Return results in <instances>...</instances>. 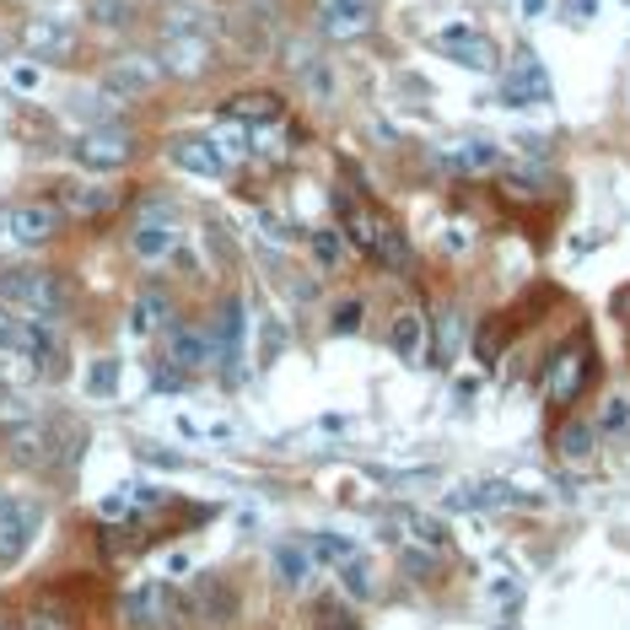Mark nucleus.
<instances>
[{
  "label": "nucleus",
  "instance_id": "f257e3e1",
  "mask_svg": "<svg viewBox=\"0 0 630 630\" xmlns=\"http://www.w3.org/2000/svg\"><path fill=\"white\" fill-rule=\"evenodd\" d=\"M335 206H339V232H345L350 249L367 253L388 275H416V249H410L405 227L388 210L372 206V200H356L350 189H335Z\"/></svg>",
  "mask_w": 630,
  "mask_h": 630
},
{
  "label": "nucleus",
  "instance_id": "f03ea898",
  "mask_svg": "<svg viewBox=\"0 0 630 630\" xmlns=\"http://www.w3.org/2000/svg\"><path fill=\"white\" fill-rule=\"evenodd\" d=\"M0 307L39 318V324H60L76 307V292L49 264H0Z\"/></svg>",
  "mask_w": 630,
  "mask_h": 630
},
{
  "label": "nucleus",
  "instance_id": "7ed1b4c3",
  "mask_svg": "<svg viewBox=\"0 0 630 630\" xmlns=\"http://www.w3.org/2000/svg\"><path fill=\"white\" fill-rule=\"evenodd\" d=\"M588 378H592L588 335H571L566 345H555V350H549V361H545V382H539L549 416H566V410L588 393Z\"/></svg>",
  "mask_w": 630,
  "mask_h": 630
},
{
  "label": "nucleus",
  "instance_id": "20e7f679",
  "mask_svg": "<svg viewBox=\"0 0 630 630\" xmlns=\"http://www.w3.org/2000/svg\"><path fill=\"white\" fill-rule=\"evenodd\" d=\"M168 82V71H162V60L151 54V49H129V54H114L103 71H97V92L103 97H114V103H146V97H157Z\"/></svg>",
  "mask_w": 630,
  "mask_h": 630
},
{
  "label": "nucleus",
  "instance_id": "39448f33",
  "mask_svg": "<svg viewBox=\"0 0 630 630\" xmlns=\"http://www.w3.org/2000/svg\"><path fill=\"white\" fill-rule=\"evenodd\" d=\"M183 249V221L168 200H146V210H135V227H129V253L140 264H168L172 253Z\"/></svg>",
  "mask_w": 630,
  "mask_h": 630
},
{
  "label": "nucleus",
  "instance_id": "423d86ee",
  "mask_svg": "<svg viewBox=\"0 0 630 630\" xmlns=\"http://www.w3.org/2000/svg\"><path fill=\"white\" fill-rule=\"evenodd\" d=\"M71 162L86 172V178H114V172H125L135 162V135L125 125L114 129H82V135H71Z\"/></svg>",
  "mask_w": 630,
  "mask_h": 630
},
{
  "label": "nucleus",
  "instance_id": "0eeeda50",
  "mask_svg": "<svg viewBox=\"0 0 630 630\" xmlns=\"http://www.w3.org/2000/svg\"><path fill=\"white\" fill-rule=\"evenodd\" d=\"M49 200L60 206V216L71 221H108L119 210V189L108 178H86V172H71V178H54Z\"/></svg>",
  "mask_w": 630,
  "mask_h": 630
},
{
  "label": "nucleus",
  "instance_id": "6e6552de",
  "mask_svg": "<svg viewBox=\"0 0 630 630\" xmlns=\"http://www.w3.org/2000/svg\"><path fill=\"white\" fill-rule=\"evenodd\" d=\"M119 615H125L129 630H178L183 603H178V592H172L168 582H140V588L125 592Z\"/></svg>",
  "mask_w": 630,
  "mask_h": 630
},
{
  "label": "nucleus",
  "instance_id": "1a4fd4ad",
  "mask_svg": "<svg viewBox=\"0 0 630 630\" xmlns=\"http://www.w3.org/2000/svg\"><path fill=\"white\" fill-rule=\"evenodd\" d=\"M43 528V506L33 496H0V566H17Z\"/></svg>",
  "mask_w": 630,
  "mask_h": 630
},
{
  "label": "nucleus",
  "instance_id": "9d476101",
  "mask_svg": "<svg viewBox=\"0 0 630 630\" xmlns=\"http://www.w3.org/2000/svg\"><path fill=\"white\" fill-rule=\"evenodd\" d=\"M168 162L178 172H189V178H206V183H221V178H232V162L216 151V140L200 135V129H183V135H172L168 146Z\"/></svg>",
  "mask_w": 630,
  "mask_h": 630
},
{
  "label": "nucleus",
  "instance_id": "9b49d317",
  "mask_svg": "<svg viewBox=\"0 0 630 630\" xmlns=\"http://www.w3.org/2000/svg\"><path fill=\"white\" fill-rule=\"evenodd\" d=\"M22 54L39 65H71L76 60V28L65 17H28L22 22Z\"/></svg>",
  "mask_w": 630,
  "mask_h": 630
},
{
  "label": "nucleus",
  "instance_id": "f8f14e48",
  "mask_svg": "<svg viewBox=\"0 0 630 630\" xmlns=\"http://www.w3.org/2000/svg\"><path fill=\"white\" fill-rule=\"evenodd\" d=\"M0 442H6V459L17 463V469H49L54 463V431L39 416H22V420H11V426H0Z\"/></svg>",
  "mask_w": 630,
  "mask_h": 630
},
{
  "label": "nucleus",
  "instance_id": "ddd939ff",
  "mask_svg": "<svg viewBox=\"0 0 630 630\" xmlns=\"http://www.w3.org/2000/svg\"><path fill=\"white\" fill-rule=\"evenodd\" d=\"M431 43H437L442 60H453V65H463V71H496V65H502L496 43L485 39L480 28H469V22H448Z\"/></svg>",
  "mask_w": 630,
  "mask_h": 630
},
{
  "label": "nucleus",
  "instance_id": "4468645a",
  "mask_svg": "<svg viewBox=\"0 0 630 630\" xmlns=\"http://www.w3.org/2000/svg\"><path fill=\"white\" fill-rule=\"evenodd\" d=\"M227 125H243V129H259V125H275V119H286V97L281 92H270V86H243V92H232V97H221V108H216Z\"/></svg>",
  "mask_w": 630,
  "mask_h": 630
},
{
  "label": "nucleus",
  "instance_id": "2eb2a0df",
  "mask_svg": "<svg viewBox=\"0 0 630 630\" xmlns=\"http://www.w3.org/2000/svg\"><path fill=\"white\" fill-rule=\"evenodd\" d=\"M11 216V243H22V249H43V243H54L60 238V227H65V216L60 206L43 195V200H22V206L6 210Z\"/></svg>",
  "mask_w": 630,
  "mask_h": 630
},
{
  "label": "nucleus",
  "instance_id": "dca6fc26",
  "mask_svg": "<svg viewBox=\"0 0 630 630\" xmlns=\"http://www.w3.org/2000/svg\"><path fill=\"white\" fill-rule=\"evenodd\" d=\"M313 17L324 39H361L378 17V0H313Z\"/></svg>",
  "mask_w": 630,
  "mask_h": 630
},
{
  "label": "nucleus",
  "instance_id": "f3484780",
  "mask_svg": "<svg viewBox=\"0 0 630 630\" xmlns=\"http://www.w3.org/2000/svg\"><path fill=\"white\" fill-rule=\"evenodd\" d=\"M168 345H162V356L168 361H178L183 372H200V367H210V361H221V339H216V329H200V324H172Z\"/></svg>",
  "mask_w": 630,
  "mask_h": 630
},
{
  "label": "nucleus",
  "instance_id": "a211bd4d",
  "mask_svg": "<svg viewBox=\"0 0 630 630\" xmlns=\"http://www.w3.org/2000/svg\"><path fill=\"white\" fill-rule=\"evenodd\" d=\"M388 350L405 361V367H426L431 361V318L420 307H399L393 324H388Z\"/></svg>",
  "mask_w": 630,
  "mask_h": 630
},
{
  "label": "nucleus",
  "instance_id": "6ab92c4d",
  "mask_svg": "<svg viewBox=\"0 0 630 630\" xmlns=\"http://www.w3.org/2000/svg\"><path fill=\"white\" fill-rule=\"evenodd\" d=\"M448 506L453 512H496V506H534V496L506 480H469L459 491H448Z\"/></svg>",
  "mask_w": 630,
  "mask_h": 630
},
{
  "label": "nucleus",
  "instance_id": "aec40b11",
  "mask_svg": "<svg viewBox=\"0 0 630 630\" xmlns=\"http://www.w3.org/2000/svg\"><path fill=\"white\" fill-rule=\"evenodd\" d=\"M129 335L135 339H157L172 329V296L162 286H140V292L129 296Z\"/></svg>",
  "mask_w": 630,
  "mask_h": 630
},
{
  "label": "nucleus",
  "instance_id": "412c9836",
  "mask_svg": "<svg viewBox=\"0 0 630 630\" xmlns=\"http://www.w3.org/2000/svg\"><path fill=\"white\" fill-rule=\"evenodd\" d=\"M151 54L162 60V71H168V76H183V82H189V76H200V71L210 65V43L206 39H172V33H162Z\"/></svg>",
  "mask_w": 630,
  "mask_h": 630
},
{
  "label": "nucleus",
  "instance_id": "4be33fe9",
  "mask_svg": "<svg viewBox=\"0 0 630 630\" xmlns=\"http://www.w3.org/2000/svg\"><path fill=\"white\" fill-rule=\"evenodd\" d=\"M545 97H549V71L534 54H523L517 71L502 76V103H545Z\"/></svg>",
  "mask_w": 630,
  "mask_h": 630
},
{
  "label": "nucleus",
  "instance_id": "5701e85b",
  "mask_svg": "<svg viewBox=\"0 0 630 630\" xmlns=\"http://www.w3.org/2000/svg\"><path fill=\"white\" fill-rule=\"evenodd\" d=\"M437 162H442L448 172H459V178H474V172L502 168V151H496V146H485V140H459V146H442V151H437Z\"/></svg>",
  "mask_w": 630,
  "mask_h": 630
},
{
  "label": "nucleus",
  "instance_id": "b1692460",
  "mask_svg": "<svg viewBox=\"0 0 630 630\" xmlns=\"http://www.w3.org/2000/svg\"><path fill=\"white\" fill-rule=\"evenodd\" d=\"M195 615L210 620V626H221V620H232L238 615V592L227 577H200L195 582Z\"/></svg>",
  "mask_w": 630,
  "mask_h": 630
},
{
  "label": "nucleus",
  "instance_id": "393cba45",
  "mask_svg": "<svg viewBox=\"0 0 630 630\" xmlns=\"http://www.w3.org/2000/svg\"><path fill=\"white\" fill-rule=\"evenodd\" d=\"M307 253H313V270H324V275H339L350 264V243H345L339 227H313L307 232Z\"/></svg>",
  "mask_w": 630,
  "mask_h": 630
},
{
  "label": "nucleus",
  "instance_id": "a878e982",
  "mask_svg": "<svg viewBox=\"0 0 630 630\" xmlns=\"http://www.w3.org/2000/svg\"><path fill=\"white\" fill-rule=\"evenodd\" d=\"M0 86L11 92V97H43V86H49V65H39V60H6L0 65Z\"/></svg>",
  "mask_w": 630,
  "mask_h": 630
},
{
  "label": "nucleus",
  "instance_id": "bb28decb",
  "mask_svg": "<svg viewBox=\"0 0 630 630\" xmlns=\"http://www.w3.org/2000/svg\"><path fill=\"white\" fill-rule=\"evenodd\" d=\"M86 22L97 33H129L140 22V0H86Z\"/></svg>",
  "mask_w": 630,
  "mask_h": 630
},
{
  "label": "nucleus",
  "instance_id": "cd10ccee",
  "mask_svg": "<svg viewBox=\"0 0 630 630\" xmlns=\"http://www.w3.org/2000/svg\"><path fill=\"white\" fill-rule=\"evenodd\" d=\"M405 539H410L416 549H431V555H448V549H453L448 523L431 517V512H405Z\"/></svg>",
  "mask_w": 630,
  "mask_h": 630
},
{
  "label": "nucleus",
  "instance_id": "c85d7f7f",
  "mask_svg": "<svg viewBox=\"0 0 630 630\" xmlns=\"http://www.w3.org/2000/svg\"><path fill=\"white\" fill-rule=\"evenodd\" d=\"M119 378H125L119 356H92V361H86V372H82L86 399H119Z\"/></svg>",
  "mask_w": 630,
  "mask_h": 630
},
{
  "label": "nucleus",
  "instance_id": "c756f323",
  "mask_svg": "<svg viewBox=\"0 0 630 630\" xmlns=\"http://www.w3.org/2000/svg\"><path fill=\"white\" fill-rule=\"evenodd\" d=\"M270 566H275V582H286V588H307V577H313L307 545H275Z\"/></svg>",
  "mask_w": 630,
  "mask_h": 630
},
{
  "label": "nucleus",
  "instance_id": "7c9ffc66",
  "mask_svg": "<svg viewBox=\"0 0 630 630\" xmlns=\"http://www.w3.org/2000/svg\"><path fill=\"white\" fill-rule=\"evenodd\" d=\"M592 448H598V426H588V420H566V426L555 431V453L566 463L592 459Z\"/></svg>",
  "mask_w": 630,
  "mask_h": 630
},
{
  "label": "nucleus",
  "instance_id": "2f4dec72",
  "mask_svg": "<svg viewBox=\"0 0 630 630\" xmlns=\"http://www.w3.org/2000/svg\"><path fill=\"white\" fill-rule=\"evenodd\" d=\"M296 76H302V86H307V97H318V103H335V97H339V71L324 60V54H318V60H307Z\"/></svg>",
  "mask_w": 630,
  "mask_h": 630
},
{
  "label": "nucleus",
  "instance_id": "473e14b6",
  "mask_svg": "<svg viewBox=\"0 0 630 630\" xmlns=\"http://www.w3.org/2000/svg\"><path fill=\"white\" fill-rule=\"evenodd\" d=\"M302 545L313 555V566H329V571H339V566L356 555V545H350L345 534H313V539H302Z\"/></svg>",
  "mask_w": 630,
  "mask_h": 630
},
{
  "label": "nucleus",
  "instance_id": "72a5a7b5",
  "mask_svg": "<svg viewBox=\"0 0 630 630\" xmlns=\"http://www.w3.org/2000/svg\"><path fill=\"white\" fill-rule=\"evenodd\" d=\"M210 140H216V151H221V157H227L232 168H243V162H249V157H253V146H249V129H243V125H227V119H221V125L210 129Z\"/></svg>",
  "mask_w": 630,
  "mask_h": 630
},
{
  "label": "nucleus",
  "instance_id": "f704fd0d",
  "mask_svg": "<svg viewBox=\"0 0 630 630\" xmlns=\"http://www.w3.org/2000/svg\"><path fill=\"white\" fill-rule=\"evenodd\" d=\"M592 426H598L603 437H630V388H620V393H609Z\"/></svg>",
  "mask_w": 630,
  "mask_h": 630
},
{
  "label": "nucleus",
  "instance_id": "c9c22d12",
  "mask_svg": "<svg viewBox=\"0 0 630 630\" xmlns=\"http://www.w3.org/2000/svg\"><path fill=\"white\" fill-rule=\"evenodd\" d=\"M335 577H339V588L350 592V598H372V560H367L361 549H356V555L339 566Z\"/></svg>",
  "mask_w": 630,
  "mask_h": 630
},
{
  "label": "nucleus",
  "instance_id": "e433bc0d",
  "mask_svg": "<svg viewBox=\"0 0 630 630\" xmlns=\"http://www.w3.org/2000/svg\"><path fill=\"white\" fill-rule=\"evenodd\" d=\"M431 339H437V345H431V356H437V361H453V356H459V345H463V318H459V313H448V318H442V329H431Z\"/></svg>",
  "mask_w": 630,
  "mask_h": 630
},
{
  "label": "nucleus",
  "instance_id": "4c0bfd02",
  "mask_svg": "<svg viewBox=\"0 0 630 630\" xmlns=\"http://www.w3.org/2000/svg\"><path fill=\"white\" fill-rule=\"evenodd\" d=\"M189 378H195V372H183V367L168 361V356H157V361H151V388H157V393H183Z\"/></svg>",
  "mask_w": 630,
  "mask_h": 630
},
{
  "label": "nucleus",
  "instance_id": "58836bf2",
  "mask_svg": "<svg viewBox=\"0 0 630 630\" xmlns=\"http://www.w3.org/2000/svg\"><path fill=\"white\" fill-rule=\"evenodd\" d=\"M178 431H183V437H195V442H232V426H227V420L178 416Z\"/></svg>",
  "mask_w": 630,
  "mask_h": 630
},
{
  "label": "nucleus",
  "instance_id": "ea45409f",
  "mask_svg": "<svg viewBox=\"0 0 630 630\" xmlns=\"http://www.w3.org/2000/svg\"><path fill=\"white\" fill-rule=\"evenodd\" d=\"M22 335H28V318L0 307V350H22Z\"/></svg>",
  "mask_w": 630,
  "mask_h": 630
},
{
  "label": "nucleus",
  "instance_id": "a19ab883",
  "mask_svg": "<svg viewBox=\"0 0 630 630\" xmlns=\"http://www.w3.org/2000/svg\"><path fill=\"white\" fill-rule=\"evenodd\" d=\"M318 630H356V620H350V609L339 598H324L318 603Z\"/></svg>",
  "mask_w": 630,
  "mask_h": 630
},
{
  "label": "nucleus",
  "instance_id": "79ce46f5",
  "mask_svg": "<svg viewBox=\"0 0 630 630\" xmlns=\"http://www.w3.org/2000/svg\"><path fill=\"white\" fill-rule=\"evenodd\" d=\"M356 324H361V302H339L335 313H329V329L335 335H356Z\"/></svg>",
  "mask_w": 630,
  "mask_h": 630
},
{
  "label": "nucleus",
  "instance_id": "37998d69",
  "mask_svg": "<svg viewBox=\"0 0 630 630\" xmlns=\"http://www.w3.org/2000/svg\"><path fill=\"white\" fill-rule=\"evenodd\" d=\"M189 571H195V555H189V549H168V555H162V577H189Z\"/></svg>",
  "mask_w": 630,
  "mask_h": 630
},
{
  "label": "nucleus",
  "instance_id": "c03bdc74",
  "mask_svg": "<svg viewBox=\"0 0 630 630\" xmlns=\"http://www.w3.org/2000/svg\"><path fill=\"white\" fill-rule=\"evenodd\" d=\"M135 453H140V459H146V463H162V469H178V463H183V459H178V453H168V448H151V442H140Z\"/></svg>",
  "mask_w": 630,
  "mask_h": 630
},
{
  "label": "nucleus",
  "instance_id": "a18cd8bd",
  "mask_svg": "<svg viewBox=\"0 0 630 630\" xmlns=\"http://www.w3.org/2000/svg\"><path fill=\"white\" fill-rule=\"evenodd\" d=\"M442 249H448V253L469 249V227H448V232H442Z\"/></svg>",
  "mask_w": 630,
  "mask_h": 630
},
{
  "label": "nucleus",
  "instance_id": "49530a36",
  "mask_svg": "<svg viewBox=\"0 0 630 630\" xmlns=\"http://www.w3.org/2000/svg\"><path fill=\"white\" fill-rule=\"evenodd\" d=\"M592 11H598V0H571V17H577V22H582V17H592Z\"/></svg>",
  "mask_w": 630,
  "mask_h": 630
},
{
  "label": "nucleus",
  "instance_id": "de8ad7c7",
  "mask_svg": "<svg viewBox=\"0 0 630 630\" xmlns=\"http://www.w3.org/2000/svg\"><path fill=\"white\" fill-rule=\"evenodd\" d=\"M615 313H620V318H626V324H630V286H626V292H620V296H615Z\"/></svg>",
  "mask_w": 630,
  "mask_h": 630
},
{
  "label": "nucleus",
  "instance_id": "09e8293b",
  "mask_svg": "<svg viewBox=\"0 0 630 630\" xmlns=\"http://www.w3.org/2000/svg\"><path fill=\"white\" fill-rule=\"evenodd\" d=\"M539 11H549V0H523V17H539Z\"/></svg>",
  "mask_w": 630,
  "mask_h": 630
},
{
  "label": "nucleus",
  "instance_id": "8fccbe9b",
  "mask_svg": "<svg viewBox=\"0 0 630 630\" xmlns=\"http://www.w3.org/2000/svg\"><path fill=\"white\" fill-rule=\"evenodd\" d=\"M0 238H11V216L6 210H0Z\"/></svg>",
  "mask_w": 630,
  "mask_h": 630
},
{
  "label": "nucleus",
  "instance_id": "3c124183",
  "mask_svg": "<svg viewBox=\"0 0 630 630\" xmlns=\"http://www.w3.org/2000/svg\"><path fill=\"white\" fill-rule=\"evenodd\" d=\"M0 496H6V491H0Z\"/></svg>",
  "mask_w": 630,
  "mask_h": 630
},
{
  "label": "nucleus",
  "instance_id": "603ef678",
  "mask_svg": "<svg viewBox=\"0 0 630 630\" xmlns=\"http://www.w3.org/2000/svg\"><path fill=\"white\" fill-rule=\"evenodd\" d=\"M162 6H168V0H162Z\"/></svg>",
  "mask_w": 630,
  "mask_h": 630
}]
</instances>
